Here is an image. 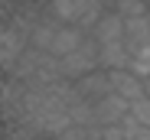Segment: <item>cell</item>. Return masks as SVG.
Here are the masks:
<instances>
[{
  "label": "cell",
  "instance_id": "9c48e42d",
  "mask_svg": "<svg viewBox=\"0 0 150 140\" xmlns=\"http://www.w3.org/2000/svg\"><path fill=\"white\" fill-rule=\"evenodd\" d=\"M131 59H134V49L127 46V39L101 42V68H127Z\"/></svg>",
  "mask_w": 150,
  "mask_h": 140
},
{
  "label": "cell",
  "instance_id": "ba28073f",
  "mask_svg": "<svg viewBox=\"0 0 150 140\" xmlns=\"http://www.w3.org/2000/svg\"><path fill=\"white\" fill-rule=\"evenodd\" d=\"M124 26H127V20H124L114 7L111 10H105L101 13V20L95 23V30H91V36L98 39V42H111V39H124Z\"/></svg>",
  "mask_w": 150,
  "mask_h": 140
},
{
  "label": "cell",
  "instance_id": "7a4b0ae2",
  "mask_svg": "<svg viewBox=\"0 0 150 140\" xmlns=\"http://www.w3.org/2000/svg\"><path fill=\"white\" fill-rule=\"evenodd\" d=\"M59 62H62V75H65L69 82H79L82 75L95 72V68H101V42L88 33V39L79 46V49L69 52V56H62Z\"/></svg>",
  "mask_w": 150,
  "mask_h": 140
},
{
  "label": "cell",
  "instance_id": "9a60e30c",
  "mask_svg": "<svg viewBox=\"0 0 150 140\" xmlns=\"http://www.w3.org/2000/svg\"><path fill=\"white\" fill-rule=\"evenodd\" d=\"M134 59H140L144 65H150V42H144V46H140V49L134 52Z\"/></svg>",
  "mask_w": 150,
  "mask_h": 140
},
{
  "label": "cell",
  "instance_id": "8992f818",
  "mask_svg": "<svg viewBox=\"0 0 150 140\" xmlns=\"http://www.w3.org/2000/svg\"><path fill=\"white\" fill-rule=\"evenodd\" d=\"M85 39H88V33H85L82 26H75V23H62V26H59V33H56V39H52V46H49V52L62 59V56L75 52Z\"/></svg>",
  "mask_w": 150,
  "mask_h": 140
},
{
  "label": "cell",
  "instance_id": "e0dca14e",
  "mask_svg": "<svg viewBox=\"0 0 150 140\" xmlns=\"http://www.w3.org/2000/svg\"><path fill=\"white\" fill-rule=\"evenodd\" d=\"M33 4H52V0H33Z\"/></svg>",
  "mask_w": 150,
  "mask_h": 140
},
{
  "label": "cell",
  "instance_id": "6da1fadb",
  "mask_svg": "<svg viewBox=\"0 0 150 140\" xmlns=\"http://www.w3.org/2000/svg\"><path fill=\"white\" fill-rule=\"evenodd\" d=\"M105 4L108 0H52L49 7H52V16H59L62 23H75L85 33H91L101 13L108 10Z\"/></svg>",
  "mask_w": 150,
  "mask_h": 140
},
{
  "label": "cell",
  "instance_id": "3957f363",
  "mask_svg": "<svg viewBox=\"0 0 150 140\" xmlns=\"http://www.w3.org/2000/svg\"><path fill=\"white\" fill-rule=\"evenodd\" d=\"M30 49V33L20 30L16 23H7L4 36H0V65H4V72L13 75V68L20 65L23 52Z\"/></svg>",
  "mask_w": 150,
  "mask_h": 140
},
{
  "label": "cell",
  "instance_id": "ac0fdd59",
  "mask_svg": "<svg viewBox=\"0 0 150 140\" xmlns=\"http://www.w3.org/2000/svg\"><path fill=\"white\" fill-rule=\"evenodd\" d=\"M108 4H114V0H108Z\"/></svg>",
  "mask_w": 150,
  "mask_h": 140
},
{
  "label": "cell",
  "instance_id": "5bb4252c",
  "mask_svg": "<svg viewBox=\"0 0 150 140\" xmlns=\"http://www.w3.org/2000/svg\"><path fill=\"white\" fill-rule=\"evenodd\" d=\"M98 140H127L124 137V127L121 124H108V127H101V137Z\"/></svg>",
  "mask_w": 150,
  "mask_h": 140
},
{
  "label": "cell",
  "instance_id": "4fadbf2b",
  "mask_svg": "<svg viewBox=\"0 0 150 140\" xmlns=\"http://www.w3.org/2000/svg\"><path fill=\"white\" fill-rule=\"evenodd\" d=\"M131 117L150 127V95H140V98L131 101Z\"/></svg>",
  "mask_w": 150,
  "mask_h": 140
},
{
  "label": "cell",
  "instance_id": "30bf717a",
  "mask_svg": "<svg viewBox=\"0 0 150 140\" xmlns=\"http://www.w3.org/2000/svg\"><path fill=\"white\" fill-rule=\"evenodd\" d=\"M124 39H127V46L137 52L144 42H150V13L144 16H131L127 26H124Z\"/></svg>",
  "mask_w": 150,
  "mask_h": 140
},
{
  "label": "cell",
  "instance_id": "7c38bea8",
  "mask_svg": "<svg viewBox=\"0 0 150 140\" xmlns=\"http://www.w3.org/2000/svg\"><path fill=\"white\" fill-rule=\"evenodd\" d=\"M121 127H124V137H127V140H150V127L140 124V121H134L131 114L121 121Z\"/></svg>",
  "mask_w": 150,
  "mask_h": 140
},
{
  "label": "cell",
  "instance_id": "277c9868",
  "mask_svg": "<svg viewBox=\"0 0 150 140\" xmlns=\"http://www.w3.org/2000/svg\"><path fill=\"white\" fill-rule=\"evenodd\" d=\"M91 111H95V124L98 127H108V124H121L131 114V101L124 95H117V91H108L105 98H98L91 104Z\"/></svg>",
  "mask_w": 150,
  "mask_h": 140
},
{
  "label": "cell",
  "instance_id": "8fae6325",
  "mask_svg": "<svg viewBox=\"0 0 150 140\" xmlns=\"http://www.w3.org/2000/svg\"><path fill=\"white\" fill-rule=\"evenodd\" d=\"M124 20H131V16H144V13H150V4L147 0H114L111 4Z\"/></svg>",
  "mask_w": 150,
  "mask_h": 140
},
{
  "label": "cell",
  "instance_id": "5b68a950",
  "mask_svg": "<svg viewBox=\"0 0 150 140\" xmlns=\"http://www.w3.org/2000/svg\"><path fill=\"white\" fill-rule=\"evenodd\" d=\"M75 91H79V98H85V101H91V104H95L98 98H105L108 91H114L108 68H95V72L82 75L79 82H75Z\"/></svg>",
  "mask_w": 150,
  "mask_h": 140
},
{
  "label": "cell",
  "instance_id": "52a82bcc",
  "mask_svg": "<svg viewBox=\"0 0 150 140\" xmlns=\"http://www.w3.org/2000/svg\"><path fill=\"white\" fill-rule=\"evenodd\" d=\"M108 75H111V85H114V91H117V95H124L127 101H134V98L147 95L144 78H140L137 72H131V68H108Z\"/></svg>",
  "mask_w": 150,
  "mask_h": 140
},
{
  "label": "cell",
  "instance_id": "2e32d148",
  "mask_svg": "<svg viewBox=\"0 0 150 140\" xmlns=\"http://www.w3.org/2000/svg\"><path fill=\"white\" fill-rule=\"evenodd\" d=\"M144 88H147V95H150V75H147V78H144Z\"/></svg>",
  "mask_w": 150,
  "mask_h": 140
}]
</instances>
